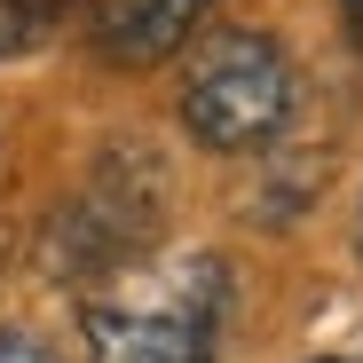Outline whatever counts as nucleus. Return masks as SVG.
<instances>
[{
    "label": "nucleus",
    "mask_w": 363,
    "mask_h": 363,
    "mask_svg": "<svg viewBox=\"0 0 363 363\" xmlns=\"http://www.w3.org/2000/svg\"><path fill=\"white\" fill-rule=\"evenodd\" d=\"M221 316H229V261L158 253L79 300V340L87 363H213Z\"/></svg>",
    "instance_id": "nucleus-1"
},
{
    "label": "nucleus",
    "mask_w": 363,
    "mask_h": 363,
    "mask_svg": "<svg viewBox=\"0 0 363 363\" xmlns=\"http://www.w3.org/2000/svg\"><path fill=\"white\" fill-rule=\"evenodd\" d=\"M166 206V182L150 150H111L95 158V174L55 206V221L40 229V261L64 284H111L118 269H135V253L150 245Z\"/></svg>",
    "instance_id": "nucleus-2"
},
{
    "label": "nucleus",
    "mask_w": 363,
    "mask_h": 363,
    "mask_svg": "<svg viewBox=\"0 0 363 363\" xmlns=\"http://www.w3.org/2000/svg\"><path fill=\"white\" fill-rule=\"evenodd\" d=\"M292 118V64L269 32H213L182 72V127L206 150H261Z\"/></svg>",
    "instance_id": "nucleus-3"
},
{
    "label": "nucleus",
    "mask_w": 363,
    "mask_h": 363,
    "mask_svg": "<svg viewBox=\"0 0 363 363\" xmlns=\"http://www.w3.org/2000/svg\"><path fill=\"white\" fill-rule=\"evenodd\" d=\"M206 9L213 0H95L87 9V40H95L103 64L150 72V64H166V55L206 24Z\"/></svg>",
    "instance_id": "nucleus-4"
},
{
    "label": "nucleus",
    "mask_w": 363,
    "mask_h": 363,
    "mask_svg": "<svg viewBox=\"0 0 363 363\" xmlns=\"http://www.w3.org/2000/svg\"><path fill=\"white\" fill-rule=\"evenodd\" d=\"M48 9H32V0H0V55H24L32 40H48Z\"/></svg>",
    "instance_id": "nucleus-5"
},
{
    "label": "nucleus",
    "mask_w": 363,
    "mask_h": 363,
    "mask_svg": "<svg viewBox=\"0 0 363 363\" xmlns=\"http://www.w3.org/2000/svg\"><path fill=\"white\" fill-rule=\"evenodd\" d=\"M0 363H55V355H48V340H32V332H0Z\"/></svg>",
    "instance_id": "nucleus-6"
},
{
    "label": "nucleus",
    "mask_w": 363,
    "mask_h": 363,
    "mask_svg": "<svg viewBox=\"0 0 363 363\" xmlns=\"http://www.w3.org/2000/svg\"><path fill=\"white\" fill-rule=\"evenodd\" d=\"M340 16H347V40H355V55H363V0H340Z\"/></svg>",
    "instance_id": "nucleus-7"
},
{
    "label": "nucleus",
    "mask_w": 363,
    "mask_h": 363,
    "mask_svg": "<svg viewBox=\"0 0 363 363\" xmlns=\"http://www.w3.org/2000/svg\"><path fill=\"white\" fill-rule=\"evenodd\" d=\"M316 363H363V347H347V355H316Z\"/></svg>",
    "instance_id": "nucleus-8"
},
{
    "label": "nucleus",
    "mask_w": 363,
    "mask_h": 363,
    "mask_svg": "<svg viewBox=\"0 0 363 363\" xmlns=\"http://www.w3.org/2000/svg\"><path fill=\"white\" fill-rule=\"evenodd\" d=\"M32 9H48V16H55V9H64V0H32Z\"/></svg>",
    "instance_id": "nucleus-9"
},
{
    "label": "nucleus",
    "mask_w": 363,
    "mask_h": 363,
    "mask_svg": "<svg viewBox=\"0 0 363 363\" xmlns=\"http://www.w3.org/2000/svg\"><path fill=\"white\" fill-rule=\"evenodd\" d=\"M355 245H363V213H355Z\"/></svg>",
    "instance_id": "nucleus-10"
}]
</instances>
